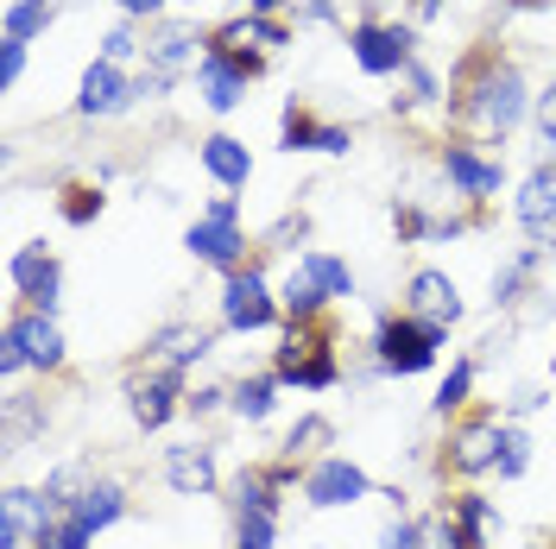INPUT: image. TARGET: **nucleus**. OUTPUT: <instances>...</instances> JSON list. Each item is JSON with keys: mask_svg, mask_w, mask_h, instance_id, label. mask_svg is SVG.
<instances>
[{"mask_svg": "<svg viewBox=\"0 0 556 549\" xmlns=\"http://www.w3.org/2000/svg\"><path fill=\"white\" fill-rule=\"evenodd\" d=\"M197 76H203V102L215 107V114H228V107H241V95H247V76H253V69H247V64H235V58H222V51H208Z\"/></svg>", "mask_w": 556, "mask_h": 549, "instance_id": "nucleus-12", "label": "nucleus"}, {"mask_svg": "<svg viewBox=\"0 0 556 549\" xmlns=\"http://www.w3.org/2000/svg\"><path fill=\"white\" fill-rule=\"evenodd\" d=\"M203 165H208V177H222L228 190H241L247 177H253V152H247L241 139L215 133V139H203Z\"/></svg>", "mask_w": 556, "mask_h": 549, "instance_id": "nucleus-14", "label": "nucleus"}, {"mask_svg": "<svg viewBox=\"0 0 556 549\" xmlns=\"http://www.w3.org/2000/svg\"><path fill=\"white\" fill-rule=\"evenodd\" d=\"M64 360V335L51 316H13L7 322V347H0V373H20V367H58Z\"/></svg>", "mask_w": 556, "mask_h": 549, "instance_id": "nucleus-3", "label": "nucleus"}, {"mask_svg": "<svg viewBox=\"0 0 556 549\" xmlns=\"http://www.w3.org/2000/svg\"><path fill=\"white\" fill-rule=\"evenodd\" d=\"M235 215H241V203H235V196H215V203H208V215L203 221H197V228H190V253H197V259H203V266H222V272H241V228H235Z\"/></svg>", "mask_w": 556, "mask_h": 549, "instance_id": "nucleus-2", "label": "nucleus"}, {"mask_svg": "<svg viewBox=\"0 0 556 549\" xmlns=\"http://www.w3.org/2000/svg\"><path fill=\"white\" fill-rule=\"evenodd\" d=\"M380 549H417V524H405V518H399V524H386Z\"/></svg>", "mask_w": 556, "mask_h": 549, "instance_id": "nucleus-34", "label": "nucleus"}, {"mask_svg": "<svg viewBox=\"0 0 556 549\" xmlns=\"http://www.w3.org/2000/svg\"><path fill=\"white\" fill-rule=\"evenodd\" d=\"M285 145H291V152H316V145H323V127H316L311 114L291 107V114H285Z\"/></svg>", "mask_w": 556, "mask_h": 549, "instance_id": "nucleus-30", "label": "nucleus"}, {"mask_svg": "<svg viewBox=\"0 0 556 549\" xmlns=\"http://www.w3.org/2000/svg\"><path fill=\"white\" fill-rule=\"evenodd\" d=\"M443 171H450V177H455V190H468V196H486V190H500V165L475 158L468 145H450V152H443Z\"/></svg>", "mask_w": 556, "mask_h": 549, "instance_id": "nucleus-17", "label": "nucleus"}, {"mask_svg": "<svg viewBox=\"0 0 556 549\" xmlns=\"http://www.w3.org/2000/svg\"><path fill=\"white\" fill-rule=\"evenodd\" d=\"M374 347H380L386 373H424L437 360V347H443V329L417 322V316H392V322H380V342Z\"/></svg>", "mask_w": 556, "mask_h": 549, "instance_id": "nucleus-1", "label": "nucleus"}, {"mask_svg": "<svg viewBox=\"0 0 556 549\" xmlns=\"http://www.w3.org/2000/svg\"><path fill=\"white\" fill-rule=\"evenodd\" d=\"M486 499L481 493H462L455 499V531H462V549H486Z\"/></svg>", "mask_w": 556, "mask_h": 549, "instance_id": "nucleus-22", "label": "nucleus"}, {"mask_svg": "<svg viewBox=\"0 0 556 549\" xmlns=\"http://www.w3.org/2000/svg\"><path fill=\"white\" fill-rule=\"evenodd\" d=\"M89 537H96V531H89V524H76L70 512L33 524V544H38V549H89Z\"/></svg>", "mask_w": 556, "mask_h": 549, "instance_id": "nucleus-20", "label": "nucleus"}, {"mask_svg": "<svg viewBox=\"0 0 556 549\" xmlns=\"http://www.w3.org/2000/svg\"><path fill=\"white\" fill-rule=\"evenodd\" d=\"M159 347H165V367H177V373H184L190 360H203V354H208V329H172Z\"/></svg>", "mask_w": 556, "mask_h": 549, "instance_id": "nucleus-23", "label": "nucleus"}, {"mask_svg": "<svg viewBox=\"0 0 556 549\" xmlns=\"http://www.w3.org/2000/svg\"><path fill=\"white\" fill-rule=\"evenodd\" d=\"M551 379H556V360H551Z\"/></svg>", "mask_w": 556, "mask_h": 549, "instance_id": "nucleus-41", "label": "nucleus"}, {"mask_svg": "<svg viewBox=\"0 0 556 549\" xmlns=\"http://www.w3.org/2000/svg\"><path fill=\"white\" fill-rule=\"evenodd\" d=\"M273 379H241V385H235V411L247 417V423H260V417H273Z\"/></svg>", "mask_w": 556, "mask_h": 549, "instance_id": "nucleus-24", "label": "nucleus"}, {"mask_svg": "<svg viewBox=\"0 0 556 549\" xmlns=\"http://www.w3.org/2000/svg\"><path fill=\"white\" fill-rule=\"evenodd\" d=\"M417 549H462V531H455V518H450V512L424 518V524H417Z\"/></svg>", "mask_w": 556, "mask_h": 549, "instance_id": "nucleus-27", "label": "nucleus"}, {"mask_svg": "<svg viewBox=\"0 0 556 549\" xmlns=\"http://www.w3.org/2000/svg\"><path fill=\"white\" fill-rule=\"evenodd\" d=\"M20 544H26V512L0 506V549H20Z\"/></svg>", "mask_w": 556, "mask_h": 549, "instance_id": "nucleus-33", "label": "nucleus"}, {"mask_svg": "<svg viewBox=\"0 0 556 549\" xmlns=\"http://www.w3.org/2000/svg\"><path fill=\"white\" fill-rule=\"evenodd\" d=\"M525 461H531V443H525V430H500V461H493V468H500L506 481H519Z\"/></svg>", "mask_w": 556, "mask_h": 549, "instance_id": "nucleus-26", "label": "nucleus"}, {"mask_svg": "<svg viewBox=\"0 0 556 549\" xmlns=\"http://www.w3.org/2000/svg\"><path fill=\"white\" fill-rule=\"evenodd\" d=\"M551 253H556V228H551Z\"/></svg>", "mask_w": 556, "mask_h": 549, "instance_id": "nucleus-40", "label": "nucleus"}, {"mask_svg": "<svg viewBox=\"0 0 556 549\" xmlns=\"http://www.w3.org/2000/svg\"><path fill=\"white\" fill-rule=\"evenodd\" d=\"M304 499L311 506H354V499H367V474L354 468V461H342V455H329V461H316L311 481H304Z\"/></svg>", "mask_w": 556, "mask_h": 549, "instance_id": "nucleus-6", "label": "nucleus"}, {"mask_svg": "<svg viewBox=\"0 0 556 549\" xmlns=\"http://www.w3.org/2000/svg\"><path fill=\"white\" fill-rule=\"evenodd\" d=\"M165 481L177 486V493H208L215 486V455H208L203 443H184L165 455Z\"/></svg>", "mask_w": 556, "mask_h": 549, "instance_id": "nucleus-13", "label": "nucleus"}, {"mask_svg": "<svg viewBox=\"0 0 556 549\" xmlns=\"http://www.w3.org/2000/svg\"><path fill=\"white\" fill-rule=\"evenodd\" d=\"M139 44H134V33H127V26H114V33H108V64H121V58H134Z\"/></svg>", "mask_w": 556, "mask_h": 549, "instance_id": "nucleus-35", "label": "nucleus"}, {"mask_svg": "<svg viewBox=\"0 0 556 549\" xmlns=\"http://www.w3.org/2000/svg\"><path fill=\"white\" fill-rule=\"evenodd\" d=\"M354 64L367 76H392V69L412 64V33H392V26H354Z\"/></svg>", "mask_w": 556, "mask_h": 549, "instance_id": "nucleus-7", "label": "nucleus"}, {"mask_svg": "<svg viewBox=\"0 0 556 549\" xmlns=\"http://www.w3.org/2000/svg\"><path fill=\"white\" fill-rule=\"evenodd\" d=\"M519 221L531 228V234H551V228H556V171H538L531 183H525Z\"/></svg>", "mask_w": 556, "mask_h": 549, "instance_id": "nucleus-18", "label": "nucleus"}, {"mask_svg": "<svg viewBox=\"0 0 556 549\" xmlns=\"http://www.w3.org/2000/svg\"><path fill=\"white\" fill-rule=\"evenodd\" d=\"M412 316L417 322L450 329L455 316H462V291H455V278L450 272H417L412 278Z\"/></svg>", "mask_w": 556, "mask_h": 549, "instance_id": "nucleus-11", "label": "nucleus"}, {"mask_svg": "<svg viewBox=\"0 0 556 549\" xmlns=\"http://www.w3.org/2000/svg\"><path fill=\"white\" fill-rule=\"evenodd\" d=\"M121 512H127V499H121V486H114V481L83 486V493L70 499V518H76V524H89V531H108Z\"/></svg>", "mask_w": 556, "mask_h": 549, "instance_id": "nucleus-15", "label": "nucleus"}, {"mask_svg": "<svg viewBox=\"0 0 556 549\" xmlns=\"http://www.w3.org/2000/svg\"><path fill=\"white\" fill-rule=\"evenodd\" d=\"M278 518L273 512H241V531H235V549H273Z\"/></svg>", "mask_w": 556, "mask_h": 549, "instance_id": "nucleus-25", "label": "nucleus"}, {"mask_svg": "<svg viewBox=\"0 0 556 549\" xmlns=\"http://www.w3.org/2000/svg\"><path fill=\"white\" fill-rule=\"evenodd\" d=\"M253 7H260V13H273V7H278V0H253Z\"/></svg>", "mask_w": 556, "mask_h": 549, "instance_id": "nucleus-39", "label": "nucleus"}, {"mask_svg": "<svg viewBox=\"0 0 556 549\" xmlns=\"http://www.w3.org/2000/svg\"><path fill=\"white\" fill-rule=\"evenodd\" d=\"M468 385H475V360H462V367L443 379V392H437V411H443V417L462 411V405H468Z\"/></svg>", "mask_w": 556, "mask_h": 549, "instance_id": "nucleus-29", "label": "nucleus"}, {"mask_svg": "<svg viewBox=\"0 0 556 549\" xmlns=\"http://www.w3.org/2000/svg\"><path fill=\"white\" fill-rule=\"evenodd\" d=\"M64 215L70 221H96L102 215V196L96 190H64Z\"/></svg>", "mask_w": 556, "mask_h": 549, "instance_id": "nucleus-32", "label": "nucleus"}, {"mask_svg": "<svg viewBox=\"0 0 556 549\" xmlns=\"http://www.w3.org/2000/svg\"><path fill=\"white\" fill-rule=\"evenodd\" d=\"M177 392H184V373H177V367H159V373H146V379H134V385H127L134 417L146 423V430H159V423L177 411Z\"/></svg>", "mask_w": 556, "mask_h": 549, "instance_id": "nucleus-9", "label": "nucleus"}, {"mask_svg": "<svg viewBox=\"0 0 556 549\" xmlns=\"http://www.w3.org/2000/svg\"><path fill=\"white\" fill-rule=\"evenodd\" d=\"M190 58V33L184 26H172V33H159V44H152V64H159V76H172L177 64Z\"/></svg>", "mask_w": 556, "mask_h": 549, "instance_id": "nucleus-28", "label": "nucleus"}, {"mask_svg": "<svg viewBox=\"0 0 556 549\" xmlns=\"http://www.w3.org/2000/svg\"><path fill=\"white\" fill-rule=\"evenodd\" d=\"M20 69H26V44H7V58H0V76H7V82H20Z\"/></svg>", "mask_w": 556, "mask_h": 549, "instance_id": "nucleus-36", "label": "nucleus"}, {"mask_svg": "<svg viewBox=\"0 0 556 549\" xmlns=\"http://www.w3.org/2000/svg\"><path fill=\"white\" fill-rule=\"evenodd\" d=\"M316 443H329V423H323V417H304V423L291 430V443H285V455L298 461V455H311Z\"/></svg>", "mask_w": 556, "mask_h": 549, "instance_id": "nucleus-31", "label": "nucleus"}, {"mask_svg": "<svg viewBox=\"0 0 556 549\" xmlns=\"http://www.w3.org/2000/svg\"><path fill=\"white\" fill-rule=\"evenodd\" d=\"M475 114H481L486 127H519V114H525V82H519V69H500V76H486L481 82V95H475Z\"/></svg>", "mask_w": 556, "mask_h": 549, "instance_id": "nucleus-10", "label": "nucleus"}, {"mask_svg": "<svg viewBox=\"0 0 556 549\" xmlns=\"http://www.w3.org/2000/svg\"><path fill=\"white\" fill-rule=\"evenodd\" d=\"M316 152H348V133L342 127H323V145H316Z\"/></svg>", "mask_w": 556, "mask_h": 549, "instance_id": "nucleus-37", "label": "nucleus"}, {"mask_svg": "<svg viewBox=\"0 0 556 549\" xmlns=\"http://www.w3.org/2000/svg\"><path fill=\"white\" fill-rule=\"evenodd\" d=\"M278 316L273 291H266V278L260 272H228V284H222V322L228 329H266Z\"/></svg>", "mask_w": 556, "mask_h": 549, "instance_id": "nucleus-5", "label": "nucleus"}, {"mask_svg": "<svg viewBox=\"0 0 556 549\" xmlns=\"http://www.w3.org/2000/svg\"><path fill=\"white\" fill-rule=\"evenodd\" d=\"M165 89V76H152V82H127L121 69L108 64H89L83 69V95H76V114H121V107L134 102V95H159Z\"/></svg>", "mask_w": 556, "mask_h": 549, "instance_id": "nucleus-4", "label": "nucleus"}, {"mask_svg": "<svg viewBox=\"0 0 556 549\" xmlns=\"http://www.w3.org/2000/svg\"><path fill=\"white\" fill-rule=\"evenodd\" d=\"M45 26H51V0H13L7 7V44H26Z\"/></svg>", "mask_w": 556, "mask_h": 549, "instance_id": "nucleus-21", "label": "nucleus"}, {"mask_svg": "<svg viewBox=\"0 0 556 549\" xmlns=\"http://www.w3.org/2000/svg\"><path fill=\"white\" fill-rule=\"evenodd\" d=\"M121 13H159V0H121Z\"/></svg>", "mask_w": 556, "mask_h": 549, "instance_id": "nucleus-38", "label": "nucleus"}, {"mask_svg": "<svg viewBox=\"0 0 556 549\" xmlns=\"http://www.w3.org/2000/svg\"><path fill=\"white\" fill-rule=\"evenodd\" d=\"M7 278L20 284V297H26L38 316H51V309H58V266L45 259V246H20V253H13V266H7Z\"/></svg>", "mask_w": 556, "mask_h": 549, "instance_id": "nucleus-8", "label": "nucleus"}, {"mask_svg": "<svg viewBox=\"0 0 556 549\" xmlns=\"http://www.w3.org/2000/svg\"><path fill=\"white\" fill-rule=\"evenodd\" d=\"M298 272L311 278L323 297H354V272H348L336 253H304V259H298Z\"/></svg>", "mask_w": 556, "mask_h": 549, "instance_id": "nucleus-19", "label": "nucleus"}, {"mask_svg": "<svg viewBox=\"0 0 556 549\" xmlns=\"http://www.w3.org/2000/svg\"><path fill=\"white\" fill-rule=\"evenodd\" d=\"M462 474H481L500 461V423H468L462 436H455V455H450Z\"/></svg>", "mask_w": 556, "mask_h": 549, "instance_id": "nucleus-16", "label": "nucleus"}]
</instances>
